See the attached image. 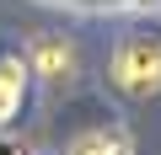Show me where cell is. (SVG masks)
I'll use <instances>...</instances> for the list:
<instances>
[{"label":"cell","mask_w":161,"mask_h":155,"mask_svg":"<svg viewBox=\"0 0 161 155\" xmlns=\"http://www.w3.org/2000/svg\"><path fill=\"white\" fill-rule=\"evenodd\" d=\"M113 86L134 102H150L161 91V32H129L113 48Z\"/></svg>","instance_id":"obj_1"},{"label":"cell","mask_w":161,"mask_h":155,"mask_svg":"<svg viewBox=\"0 0 161 155\" xmlns=\"http://www.w3.org/2000/svg\"><path fill=\"white\" fill-rule=\"evenodd\" d=\"M27 70L38 75V80H70V70H75V48L64 43V38H38L32 43V59H27Z\"/></svg>","instance_id":"obj_2"},{"label":"cell","mask_w":161,"mask_h":155,"mask_svg":"<svg viewBox=\"0 0 161 155\" xmlns=\"http://www.w3.org/2000/svg\"><path fill=\"white\" fill-rule=\"evenodd\" d=\"M27 64L22 59H0V128H6L16 112H22V96H27Z\"/></svg>","instance_id":"obj_3"},{"label":"cell","mask_w":161,"mask_h":155,"mask_svg":"<svg viewBox=\"0 0 161 155\" xmlns=\"http://www.w3.org/2000/svg\"><path fill=\"white\" fill-rule=\"evenodd\" d=\"M70 155H129V139L118 128H86L70 139Z\"/></svg>","instance_id":"obj_4"},{"label":"cell","mask_w":161,"mask_h":155,"mask_svg":"<svg viewBox=\"0 0 161 155\" xmlns=\"http://www.w3.org/2000/svg\"><path fill=\"white\" fill-rule=\"evenodd\" d=\"M0 155H32L27 144H16V139H0Z\"/></svg>","instance_id":"obj_5"}]
</instances>
